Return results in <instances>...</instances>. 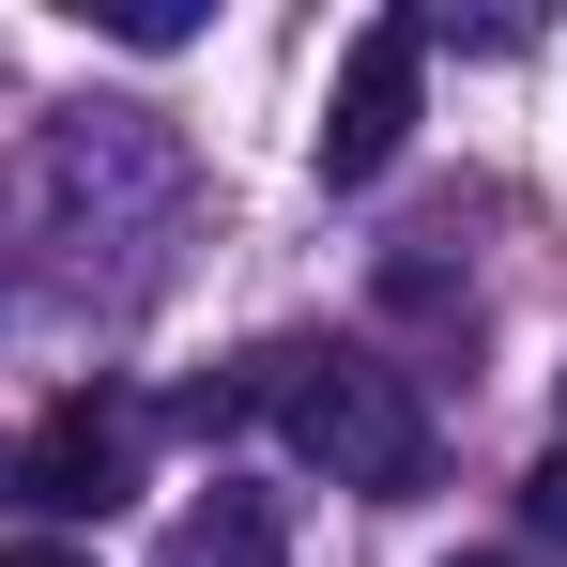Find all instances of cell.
Instances as JSON below:
<instances>
[{"label":"cell","mask_w":567,"mask_h":567,"mask_svg":"<svg viewBox=\"0 0 567 567\" xmlns=\"http://www.w3.org/2000/svg\"><path fill=\"white\" fill-rule=\"evenodd\" d=\"M246 383H261V414L291 430V461H322L338 491H414V475H430V414H414V383L369 369V353L277 338V353H246Z\"/></svg>","instance_id":"obj_1"},{"label":"cell","mask_w":567,"mask_h":567,"mask_svg":"<svg viewBox=\"0 0 567 567\" xmlns=\"http://www.w3.org/2000/svg\"><path fill=\"white\" fill-rule=\"evenodd\" d=\"M123 491H138V414H107V399H62L0 445V506H31V522H107Z\"/></svg>","instance_id":"obj_2"},{"label":"cell","mask_w":567,"mask_h":567,"mask_svg":"<svg viewBox=\"0 0 567 567\" xmlns=\"http://www.w3.org/2000/svg\"><path fill=\"white\" fill-rule=\"evenodd\" d=\"M414 78H430V16H369L338 93H322V185H383L414 138Z\"/></svg>","instance_id":"obj_3"},{"label":"cell","mask_w":567,"mask_h":567,"mask_svg":"<svg viewBox=\"0 0 567 567\" xmlns=\"http://www.w3.org/2000/svg\"><path fill=\"white\" fill-rule=\"evenodd\" d=\"M154 567H291V522H277V491H230V475H215V491H199L185 522L154 537Z\"/></svg>","instance_id":"obj_4"},{"label":"cell","mask_w":567,"mask_h":567,"mask_svg":"<svg viewBox=\"0 0 567 567\" xmlns=\"http://www.w3.org/2000/svg\"><path fill=\"white\" fill-rule=\"evenodd\" d=\"M78 16H93V31H123V47H185V31H199L185 0H78Z\"/></svg>","instance_id":"obj_5"},{"label":"cell","mask_w":567,"mask_h":567,"mask_svg":"<svg viewBox=\"0 0 567 567\" xmlns=\"http://www.w3.org/2000/svg\"><path fill=\"white\" fill-rule=\"evenodd\" d=\"M522 522H537V537H567V445H553L537 475H522Z\"/></svg>","instance_id":"obj_6"},{"label":"cell","mask_w":567,"mask_h":567,"mask_svg":"<svg viewBox=\"0 0 567 567\" xmlns=\"http://www.w3.org/2000/svg\"><path fill=\"white\" fill-rule=\"evenodd\" d=\"M0 567H93V553H62V537H16V553H0Z\"/></svg>","instance_id":"obj_7"},{"label":"cell","mask_w":567,"mask_h":567,"mask_svg":"<svg viewBox=\"0 0 567 567\" xmlns=\"http://www.w3.org/2000/svg\"><path fill=\"white\" fill-rule=\"evenodd\" d=\"M461 567H506V553H461Z\"/></svg>","instance_id":"obj_8"}]
</instances>
